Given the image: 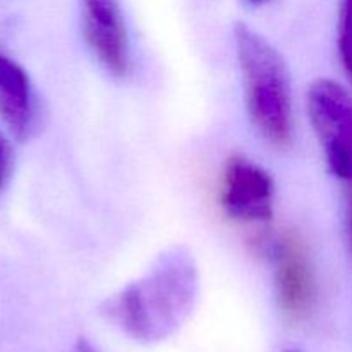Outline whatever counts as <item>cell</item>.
<instances>
[{"instance_id":"1","label":"cell","mask_w":352,"mask_h":352,"mask_svg":"<svg viewBox=\"0 0 352 352\" xmlns=\"http://www.w3.org/2000/svg\"><path fill=\"white\" fill-rule=\"evenodd\" d=\"M199 294V270L186 246L162 251L146 274L107 299L102 313L129 339L157 344L191 316Z\"/></svg>"},{"instance_id":"2","label":"cell","mask_w":352,"mask_h":352,"mask_svg":"<svg viewBox=\"0 0 352 352\" xmlns=\"http://www.w3.org/2000/svg\"><path fill=\"white\" fill-rule=\"evenodd\" d=\"M234 43L251 124L270 144L289 148L296 134L294 100L284 57L243 23L234 28Z\"/></svg>"},{"instance_id":"3","label":"cell","mask_w":352,"mask_h":352,"mask_svg":"<svg viewBox=\"0 0 352 352\" xmlns=\"http://www.w3.org/2000/svg\"><path fill=\"white\" fill-rule=\"evenodd\" d=\"M306 105L330 172L340 181L351 182L352 96L339 82L318 79L309 86Z\"/></svg>"},{"instance_id":"4","label":"cell","mask_w":352,"mask_h":352,"mask_svg":"<svg viewBox=\"0 0 352 352\" xmlns=\"http://www.w3.org/2000/svg\"><path fill=\"white\" fill-rule=\"evenodd\" d=\"M219 199L226 215L236 222L267 223L274 217V177L256 162L234 155L223 167Z\"/></svg>"},{"instance_id":"5","label":"cell","mask_w":352,"mask_h":352,"mask_svg":"<svg viewBox=\"0 0 352 352\" xmlns=\"http://www.w3.org/2000/svg\"><path fill=\"white\" fill-rule=\"evenodd\" d=\"M274 261V280L282 309L305 316L316 301V272L308 246L296 232H284L268 246Z\"/></svg>"},{"instance_id":"6","label":"cell","mask_w":352,"mask_h":352,"mask_svg":"<svg viewBox=\"0 0 352 352\" xmlns=\"http://www.w3.org/2000/svg\"><path fill=\"white\" fill-rule=\"evenodd\" d=\"M82 34L93 57L110 76L129 74V31L119 0H82Z\"/></svg>"},{"instance_id":"7","label":"cell","mask_w":352,"mask_h":352,"mask_svg":"<svg viewBox=\"0 0 352 352\" xmlns=\"http://www.w3.org/2000/svg\"><path fill=\"white\" fill-rule=\"evenodd\" d=\"M0 119L17 141H28L38 124L33 85L26 69L0 52Z\"/></svg>"},{"instance_id":"8","label":"cell","mask_w":352,"mask_h":352,"mask_svg":"<svg viewBox=\"0 0 352 352\" xmlns=\"http://www.w3.org/2000/svg\"><path fill=\"white\" fill-rule=\"evenodd\" d=\"M337 47H339V57L344 71L352 82V0L340 2Z\"/></svg>"},{"instance_id":"9","label":"cell","mask_w":352,"mask_h":352,"mask_svg":"<svg viewBox=\"0 0 352 352\" xmlns=\"http://www.w3.org/2000/svg\"><path fill=\"white\" fill-rule=\"evenodd\" d=\"M14 168V151L9 140L0 133V192L7 188Z\"/></svg>"},{"instance_id":"10","label":"cell","mask_w":352,"mask_h":352,"mask_svg":"<svg viewBox=\"0 0 352 352\" xmlns=\"http://www.w3.org/2000/svg\"><path fill=\"white\" fill-rule=\"evenodd\" d=\"M71 352H102V351L96 349V347L93 346L88 339H85V337H79V339L74 342V346H72Z\"/></svg>"},{"instance_id":"11","label":"cell","mask_w":352,"mask_h":352,"mask_svg":"<svg viewBox=\"0 0 352 352\" xmlns=\"http://www.w3.org/2000/svg\"><path fill=\"white\" fill-rule=\"evenodd\" d=\"M349 189H347V234H349L351 248H352V181L347 182Z\"/></svg>"},{"instance_id":"12","label":"cell","mask_w":352,"mask_h":352,"mask_svg":"<svg viewBox=\"0 0 352 352\" xmlns=\"http://www.w3.org/2000/svg\"><path fill=\"white\" fill-rule=\"evenodd\" d=\"M246 2L253 7H261V6H267V3H270L272 0H246Z\"/></svg>"},{"instance_id":"13","label":"cell","mask_w":352,"mask_h":352,"mask_svg":"<svg viewBox=\"0 0 352 352\" xmlns=\"http://www.w3.org/2000/svg\"><path fill=\"white\" fill-rule=\"evenodd\" d=\"M284 352H299V351H296V349H287V351H284Z\"/></svg>"}]
</instances>
